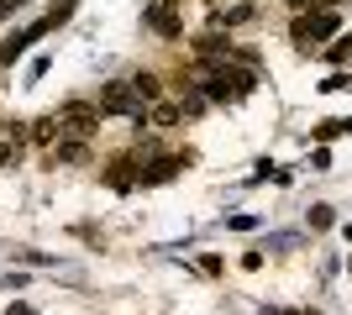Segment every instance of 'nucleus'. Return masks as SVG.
I'll return each instance as SVG.
<instances>
[{
    "label": "nucleus",
    "mask_w": 352,
    "mask_h": 315,
    "mask_svg": "<svg viewBox=\"0 0 352 315\" xmlns=\"http://www.w3.org/2000/svg\"><path fill=\"white\" fill-rule=\"evenodd\" d=\"M310 226H316V231H326V226H331V210L316 205V210H310Z\"/></svg>",
    "instance_id": "nucleus-9"
},
{
    "label": "nucleus",
    "mask_w": 352,
    "mask_h": 315,
    "mask_svg": "<svg viewBox=\"0 0 352 315\" xmlns=\"http://www.w3.org/2000/svg\"><path fill=\"white\" fill-rule=\"evenodd\" d=\"M342 132H352V121H321V126H316L321 142H331V137H342Z\"/></svg>",
    "instance_id": "nucleus-6"
},
{
    "label": "nucleus",
    "mask_w": 352,
    "mask_h": 315,
    "mask_svg": "<svg viewBox=\"0 0 352 315\" xmlns=\"http://www.w3.org/2000/svg\"><path fill=\"white\" fill-rule=\"evenodd\" d=\"M342 16L337 11H316V16H300L294 21V43H326V37H337Z\"/></svg>",
    "instance_id": "nucleus-1"
},
{
    "label": "nucleus",
    "mask_w": 352,
    "mask_h": 315,
    "mask_svg": "<svg viewBox=\"0 0 352 315\" xmlns=\"http://www.w3.org/2000/svg\"><path fill=\"white\" fill-rule=\"evenodd\" d=\"M100 110H126V116H142V105L132 100V90H126V84H111V90H105V100H100Z\"/></svg>",
    "instance_id": "nucleus-2"
},
{
    "label": "nucleus",
    "mask_w": 352,
    "mask_h": 315,
    "mask_svg": "<svg viewBox=\"0 0 352 315\" xmlns=\"http://www.w3.org/2000/svg\"><path fill=\"white\" fill-rule=\"evenodd\" d=\"M179 168H184V158H163V163H153V168H147L142 179H147V184H163L168 174H179Z\"/></svg>",
    "instance_id": "nucleus-5"
},
{
    "label": "nucleus",
    "mask_w": 352,
    "mask_h": 315,
    "mask_svg": "<svg viewBox=\"0 0 352 315\" xmlns=\"http://www.w3.org/2000/svg\"><path fill=\"white\" fill-rule=\"evenodd\" d=\"M326 58H331V63L352 58V37H337V43H331V53H326Z\"/></svg>",
    "instance_id": "nucleus-8"
},
{
    "label": "nucleus",
    "mask_w": 352,
    "mask_h": 315,
    "mask_svg": "<svg viewBox=\"0 0 352 315\" xmlns=\"http://www.w3.org/2000/svg\"><path fill=\"white\" fill-rule=\"evenodd\" d=\"M132 90L142 95V100H153V95H158V79H153V74H137V84H132Z\"/></svg>",
    "instance_id": "nucleus-7"
},
{
    "label": "nucleus",
    "mask_w": 352,
    "mask_h": 315,
    "mask_svg": "<svg viewBox=\"0 0 352 315\" xmlns=\"http://www.w3.org/2000/svg\"><path fill=\"white\" fill-rule=\"evenodd\" d=\"M153 32L179 37V5H174V0H158V5H153Z\"/></svg>",
    "instance_id": "nucleus-3"
},
{
    "label": "nucleus",
    "mask_w": 352,
    "mask_h": 315,
    "mask_svg": "<svg viewBox=\"0 0 352 315\" xmlns=\"http://www.w3.org/2000/svg\"><path fill=\"white\" fill-rule=\"evenodd\" d=\"M63 126H74V132H89V126H95V110H89V105H69V110H63Z\"/></svg>",
    "instance_id": "nucleus-4"
}]
</instances>
